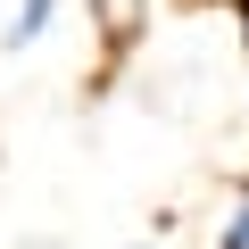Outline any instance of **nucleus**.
<instances>
[{"label": "nucleus", "mask_w": 249, "mask_h": 249, "mask_svg": "<svg viewBox=\"0 0 249 249\" xmlns=\"http://www.w3.org/2000/svg\"><path fill=\"white\" fill-rule=\"evenodd\" d=\"M91 9V34H100V75H91V91H108L116 83V67L142 50V34H150V0H83Z\"/></svg>", "instance_id": "nucleus-1"}, {"label": "nucleus", "mask_w": 249, "mask_h": 249, "mask_svg": "<svg viewBox=\"0 0 249 249\" xmlns=\"http://www.w3.org/2000/svg\"><path fill=\"white\" fill-rule=\"evenodd\" d=\"M50 25H58V0H17V17L0 25V50H34Z\"/></svg>", "instance_id": "nucleus-2"}, {"label": "nucleus", "mask_w": 249, "mask_h": 249, "mask_svg": "<svg viewBox=\"0 0 249 249\" xmlns=\"http://www.w3.org/2000/svg\"><path fill=\"white\" fill-rule=\"evenodd\" d=\"M216 249H249V175L232 183V208L216 216Z\"/></svg>", "instance_id": "nucleus-3"}, {"label": "nucleus", "mask_w": 249, "mask_h": 249, "mask_svg": "<svg viewBox=\"0 0 249 249\" xmlns=\"http://www.w3.org/2000/svg\"><path fill=\"white\" fill-rule=\"evenodd\" d=\"M133 249H150V241H133Z\"/></svg>", "instance_id": "nucleus-4"}]
</instances>
